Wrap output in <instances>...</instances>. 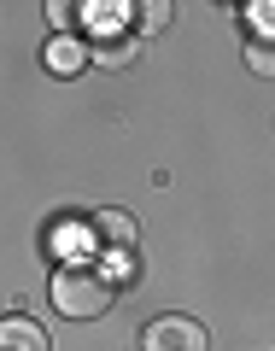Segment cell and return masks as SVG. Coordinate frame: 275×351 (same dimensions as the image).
<instances>
[{
    "label": "cell",
    "mask_w": 275,
    "mask_h": 351,
    "mask_svg": "<svg viewBox=\"0 0 275 351\" xmlns=\"http://www.w3.org/2000/svg\"><path fill=\"white\" fill-rule=\"evenodd\" d=\"M141 351H211V339L193 316H158L141 334Z\"/></svg>",
    "instance_id": "cell-2"
},
{
    "label": "cell",
    "mask_w": 275,
    "mask_h": 351,
    "mask_svg": "<svg viewBox=\"0 0 275 351\" xmlns=\"http://www.w3.org/2000/svg\"><path fill=\"white\" fill-rule=\"evenodd\" d=\"M0 351H47V328L29 316H0Z\"/></svg>",
    "instance_id": "cell-4"
},
{
    "label": "cell",
    "mask_w": 275,
    "mask_h": 351,
    "mask_svg": "<svg viewBox=\"0 0 275 351\" xmlns=\"http://www.w3.org/2000/svg\"><path fill=\"white\" fill-rule=\"evenodd\" d=\"M88 240L123 258V252L141 240V228H135V217H129V211H94V217H88Z\"/></svg>",
    "instance_id": "cell-3"
},
{
    "label": "cell",
    "mask_w": 275,
    "mask_h": 351,
    "mask_svg": "<svg viewBox=\"0 0 275 351\" xmlns=\"http://www.w3.org/2000/svg\"><path fill=\"white\" fill-rule=\"evenodd\" d=\"M164 24H170V6H164V0L141 6V29H147V36H152V29H164Z\"/></svg>",
    "instance_id": "cell-7"
},
{
    "label": "cell",
    "mask_w": 275,
    "mask_h": 351,
    "mask_svg": "<svg viewBox=\"0 0 275 351\" xmlns=\"http://www.w3.org/2000/svg\"><path fill=\"white\" fill-rule=\"evenodd\" d=\"M112 276L106 269H94V263H64L59 276H53V304H59V316H71V322H94V316L112 311Z\"/></svg>",
    "instance_id": "cell-1"
},
{
    "label": "cell",
    "mask_w": 275,
    "mask_h": 351,
    "mask_svg": "<svg viewBox=\"0 0 275 351\" xmlns=\"http://www.w3.org/2000/svg\"><path fill=\"white\" fill-rule=\"evenodd\" d=\"M252 12H258V29H270V36H275V6H252Z\"/></svg>",
    "instance_id": "cell-9"
},
{
    "label": "cell",
    "mask_w": 275,
    "mask_h": 351,
    "mask_svg": "<svg viewBox=\"0 0 275 351\" xmlns=\"http://www.w3.org/2000/svg\"><path fill=\"white\" fill-rule=\"evenodd\" d=\"M129 53H135V41H129V36H100V41H94V59L112 64V71H117V64H129Z\"/></svg>",
    "instance_id": "cell-6"
},
{
    "label": "cell",
    "mask_w": 275,
    "mask_h": 351,
    "mask_svg": "<svg viewBox=\"0 0 275 351\" xmlns=\"http://www.w3.org/2000/svg\"><path fill=\"white\" fill-rule=\"evenodd\" d=\"M82 64H88V47H82V41L59 36V41H53V47H47V71H53V76H76V71H82Z\"/></svg>",
    "instance_id": "cell-5"
},
{
    "label": "cell",
    "mask_w": 275,
    "mask_h": 351,
    "mask_svg": "<svg viewBox=\"0 0 275 351\" xmlns=\"http://www.w3.org/2000/svg\"><path fill=\"white\" fill-rule=\"evenodd\" d=\"M252 71H258V76H275V41H258V47H252Z\"/></svg>",
    "instance_id": "cell-8"
}]
</instances>
